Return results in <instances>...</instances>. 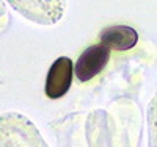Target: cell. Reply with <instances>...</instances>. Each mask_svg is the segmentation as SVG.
<instances>
[{"instance_id": "obj_2", "label": "cell", "mask_w": 157, "mask_h": 147, "mask_svg": "<svg viewBox=\"0 0 157 147\" xmlns=\"http://www.w3.org/2000/svg\"><path fill=\"white\" fill-rule=\"evenodd\" d=\"M74 78V64L68 57L54 61L46 78V94L50 99H60L68 92Z\"/></svg>"}, {"instance_id": "obj_1", "label": "cell", "mask_w": 157, "mask_h": 147, "mask_svg": "<svg viewBox=\"0 0 157 147\" xmlns=\"http://www.w3.org/2000/svg\"><path fill=\"white\" fill-rule=\"evenodd\" d=\"M109 60H110V50L105 46L102 44L90 46L86 50H83V53L78 57L74 66L75 77L80 82H90L104 71Z\"/></svg>"}, {"instance_id": "obj_3", "label": "cell", "mask_w": 157, "mask_h": 147, "mask_svg": "<svg viewBox=\"0 0 157 147\" xmlns=\"http://www.w3.org/2000/svg\"><path fill=\"white\" fill-rule=\"evenodd\" d=\"M138 42V33L129 25H112L101 33V44L109 50H129Z\"/></svg>"}]
</instances>
